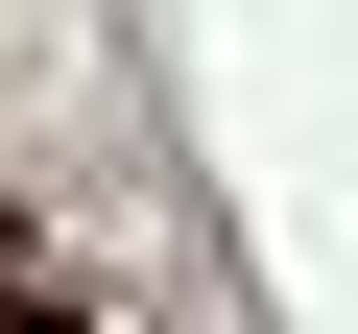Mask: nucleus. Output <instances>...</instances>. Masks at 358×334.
Returning a JSON list of instances; mask_svg holds the SVG:
<instances>
[{"label": "nucleus", "instance_id": "nucleus-1", "mask_svg": "<svg viewBox=\"0 0 358 334\" xmlns=\"http://www.w3.org/2000/svg\"><path fill=\"white\" fill-rule=\"evenodd\" d=\"M0 334H72V310H48V286H0Z\"/></svg>", "mask_w": 358, "mask_h": 334}]
</instances>
